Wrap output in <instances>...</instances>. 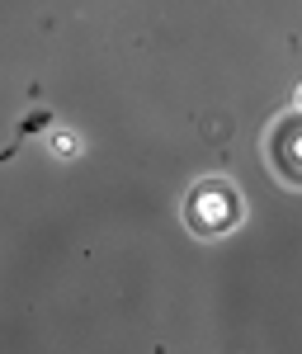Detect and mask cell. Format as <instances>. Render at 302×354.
<instances>
[{
    "instance_id": "cell-1",
    "label": "cell",
    "mask_w": 302,
    "mask_h": 354,
    "mask_svg": "<svg viewBox=\"0 0 302 354\" xmlns=\"http://www.w3.org/2000/svg\"><path fill=\"white\" fill-rule=\"evenodd\" d=\"M185 222H189L203 241L232 232V227L241 222V194H236V185H227V180H203V185H194L189 198H185Z\"/></svg>"
},
{
    "instance_id": "cell-2",
    "label": "cell",
    "mask_w": 302,
    "mask_h": 354,
    "mask_svg": "<svg viewBox=\"0 0 302 354\" xmlns=\"http://www.w3.org/2000/svg\"><path fill=\"white\" fill-rule=\"evenodd\" d=\"M293 137H298V118L288 113V118L279 123V137L270 142V147H274V156H279V175H283L288 185H298V156H293Z\"/></svg>"
},
{
    "instance_id": "cell-3",
    "label": "cell",
    "mask_w": 302,
    "mask_h": 354,
    "mask_svg": "<svg viewBox=\"0 0 302 354\" xmlns=\"http://www.w3.org/2000/svg\"><path fill=\"white\" fill-rule=\"evenodd\" d=\"M43 128H53V109H33V113H24V118L15 123V137H10V147H0V161H10V156L19 151V142H28V137L43 133Z\"/></svg>"
}]
</instances>
